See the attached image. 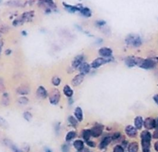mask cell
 <instances>
[{
    "label": "cell",
    "instance_id": "6da1fadb",
    "mask_svg": "<svg viewBox=\"0 0 158 152\" xmlns=\"http://www.w3.org/2000/svg\"><path fill=\"white\" fill-rule=\"evenodd\" d=\"M135 65H138L143 69H151L155 65V61L150 59H142L135 57Z\"/></svg>",
    "mask_w": 158,
    "mask_h": 152
},
{
    "label": "cell",
    "instance_id": "7a4b0ae2",
    "mask_svg": "<svg viewBox=\"0 0 158 152\" xmlns=\"http://www.w3.org/2000/svg\"><path fill=\"white\" fill-rule=\"evenodd\" d=\"M142 145L143 152H147L149 151L150 147V140L151 135L150 133L148 131H143L142 134Z\"/></svg>",
    "mask_w": 158,
    "mask_h": 152
},
{
    "label": "cell",
    "instance_id": "3957f363",
    "mask_svg": "<svg viewBox=\"0 0 158 152\" xmlns=\"http://www.w3.org/2000/svg\"><path fill=\"white\" fill-rule=\"evenodd\" d=\"M111 59L110 58H98L95 60L91 64V66L94 68H98L104 64H106L110 62Z\"/></svg>",
    "mask_w": 158,
    "mask_h": 152
},
{
    "label": "cell",
    "instance_id": "277c9868",
    "mask_svg": "<svg viewBox=\"0 0 158 152\" xmlns=\"http://www.w3.org/2000/svg\"><path fill=\"white\" fill-rule=\"evenodd\" d=\"M128 44L131 45L132 46L135 47H138L141 45L142 40L139 36H129L126 40Z\"/></svg>",
    "mask_w": 158,
    "mask_h": 152
},
{
    "label": "cell",
    "instance_id": "5b68a950",
    "mask_svg": "<svg viewBox=\"0 0 158 152\" xmlns=\"http://www.w3.org/2000/svg\"><path fill=\"white\" fill-rule=\"evenodd\" d=\"M60 99V93L57 89H54L49 97V101L53 105H56L59 102Z\"/></svg>",
    "mask_w": 158,
    "mask_h": 152
},
{
    "label": "cell",
    "instance_id": "8992f818",
    "mask_svg": "<svg viewBox=\"0 0 158 152\" xmlns=\"http://www.w3.org/2000/svg\"><path fill=\"white\" fill-rule=\"evenodd\" d=\"M102 131L103 126L100 124H98V125H95V127L94 128H92V129L90 130L91 135L95 137L100 136L101 135Z\"/></svg>",
    "mask_w": 158,
    "mask_h": 152
},
{
    "label": "cell",
    "instance_id": "52a82bcc",
    "mask_svg": "<svg viewBox=\"0 0 158 152\" xmlns=\"http://www.w3.org/2000/svg\"><path fill=\"white\" fill-rule=\"evenodd\" d=\"M84 75L82 74H79L76 75L71 81V84L74 86H77L80 85L84 80Z\"/></svg>",
    "mask_w": 158,
    "mask_h": 152
},
{
    "label": "cell",
    "instance_id": "ba28073f",
    "mask_svg": "<svg viewBox=\"0 0 158 152\" xmlns=\"http://www.w3.org/2000/svg\"><path fill=\"white\" fill-rule=\"evenodd\" d=\"M157 123L156 122V121L153 118H148L144 121V127L148 129H151L153 128H155L156 125Z\"/></svg>",
    "mask_w": 158,
    "mask_h": 152
},
{
    "label": "cell",
    "instance_id": "9c48e42d",
    "mask_svg": "<svg viewBox=\"0 0 158 152\" xmlns=\"http://www.w3.org/2000/svg\"><path fill=\"white\" fill-rule=\"evenodd\" d=\"M99 54L103 57H110L112 54V51L110 48L103 47L99 50Z\"/></svg>",
    "mask_w": 158,
    "mask_h": 152
},
{
    "label": "cell",
    "instance_id": "30bf717a",
    "mask_svg": "<svg viewBox=\"0 0 158 152\" xmlns=\"http://www.w3.org/2000/svg\"><path fill=\"white\" fill-rule=\"evenodd\" d=\"M79 70L80 74H83L84 76L87 74L90 70V66L89 64L86 63H82L79 66Z\"/></svg>",
    "mask_w": 158,
    "mask_h": 152
},
{
    "label": "cell",
    "instance_id": "8fae6325",
    "mask_svg": "<svg viewBox=\"0 0 158 152\" xmlns=\"http://www.w3.org/2000/svg\"><path fill=\"white\" fill-rule=\"evenodd\" d=\"M83 56L82 55H78L76 56L72 62V66L74 68H77L83 63Z\"/></svg>",
    "mask_w": 158,
    "mask_h": 152
},
{
    "label": "cell",
    "instance_id": "7c38bea8",
    "mask_svg": "<svg viewBox=\"0 0 158 152\" xmlns=\"http://www.w3.org/2000/svg\"><path fill=\"white\" fill-rule=\"evenodd\" d=\"M126 133L129 137H134L137 134V130L133 126L129 125L126 128Z\"/></svg>",
    "mask_w": 158,
    "mask_h": 152
},
{
    "label": "cell",
    "instance_id": "4fadbf2b",
    "mask_svg": "<svg viewBox=\"0 0 158 152\" xmlns=\"http://www.w3.org/2000/svg\"><path fill=\"white\" fill-rule=\"evenodd\" d=\"M37 95L40 97L45 98L47 96V92L44 87L40 86L37 90Z\"/></svg>",
    "mask_w": 158,
    "mask_h": 152
},
{
    "label": "cell",
    "instance_id": "5bb4252c",
    "mask_svg": "<svg viewBox=\"0 0 158 152\" xmlns=\"http://www.w3.org/2000/svg\"><path fill=\"white\" fill-rule=\"evenodd\" d=\"M128 152H138L139 144L137 142H133L128 146Z\"/></svg>",
    "mask_w": 158,
    "mask_h": 152
},
{
    "label": "cell",
    "instance_id": "9a60e30c",
    "mask_svg": "<svg viewBox=\"0 0 158 152\" xmlns=\"http://www.w3.org/2000/svg\"><path fill=\"white\" fill-rule=\"evenodd\" d=\"M64 6L65 7V8H66L67 10H68L69 11H71V12H75L76 11H80V10L81 8L80 7H76V6H71V5H69V4H67L65 3H63Z\"/></svg>",
    "mask_w": 158,
    "mask_h": 152
},
{
    "label": "cell",
    "instance_id": "2e32d148",
    "mask_svg": "<svg viewBox=\"0 0 158 152\" xmlns=\"http://www.w3.org/2000/svg\"><path fill=\"white\" fill-rule=\"evenodd\" d=\"M74 147L79 151L81 150L83 147H84V144H83V142L81 141V140H76L74 142Z\"/></svg>",
    "mask_w": 158,
    "mask_h": 152
},
{
    "label": "cell",
    "instance_id": "e0dca14e",
    "mask_svg": "<svg viewBox=\"0 0 158 152\" xmlns=\"http://www.w3.org/2000/svg\"><path fill=\"white\" fill-rule=\"evenodd\" d=\"M112 140V138L110 137H105L101 142V143L100 144V148L101 149H103L105 148L106 146H107L108 144L110 143V142Z\"/></svg>",
    "mask_w": 158,
    "mask_h": 152
},
{
    "label": "cell",
    "instance_id": "ac0fdd59",
    "mask_svg": "<svg viewBox=\"0 0 158 152\" xmlns=\"http://www.w3.org/2000/svg\"><path fill=\"white\" fill-rule=\"evenodd\" d=\"M75 116L76 117L77 119L79 121H81L83 120V113H82V110L80 107L76 108L75 112H74Z\"/></svg>",
    "mask_w": 158,
    "mask_h": 152
},
{
    "label": "cell",
    "instance_id": "d6986e66",
    "mask_svg": "<svg viewBox=\"0 0 158 152\" xmlns=\"http://www.w3.org/2000/svg\"><path fill=\"white\" fill-rule=\"evenodd\" d=\"M64 93L67 96V97H71L72 95H73V90L71 89V88L68 86V85H66L64 86L63 89Z\"/></svg>",
    "mask_w": 158,
    "mask_h": 152
},
{
    "label": "cell",
    "instance_id": "ffe728a7",
    "mask_svg": "<svg viewBox=\"0 0 158 152\" xmlns=\"http://www.w3.org/2000/svg\"><path fill=\"white\" fill-rule=\"evenodd\" d=\"M135 124L137 129H141L143 125L142 118L141 117H136L135 120Z\"/></svg>",
    "mask_w": 158,
    "mask_h": 152
},
{
    "label": "cell",
    "instance_id": "44dd1931",
    "mask_svg": "<svg viewBox=\"0 0 158 152\" xmlns=\"http://www.w3.org/2000/svg\"><path fill=\"white\" fill-rule=\"evenodd\" d=\"M80 12L83 16H86L88 17L92 16V12H91L90 10L87 7H84V8L83 7V8H81Z\"/></svg>",
    "mask_w": 158,
    "mask_h": 152
},
{
    "label": "cell",
    "instance_id": "7402d4cb",
    "mask_svg": "<svg viewBox=\"0 0 158 152\" xmlns=\"http://www.w3.org/2000/svg\"><path fill=\"white\" fill-rule=\"evenodd\" d=\"M1 104L4 106H8L9 104H10V100H9V97L7 95H4L2 98V101H1Z\"/></svg>",
    "mask_w": 158,
    "mask_h": 152
},
{
    "label": "cell",
    "instance_id": "603a6c76",
    "mask_svg": "<svg viewBox=\"0 0 158 152\" xmlns=\"http://www.w3.org/2000/svg\"><path fill=\"white\" fill-rule=\"evenodd\" d=\"M0 127L3 128H7L8 127V122L1 117H0Z\"/></svg>",
    "mask_w": 158,
    "mask_h": 152
},
{
    "label": "cell",
    "instance_id": "cb8c5ba5",
    "mask_svg": "<svg viewBox=\"0 0 158 152\" xmlns=\"http://www.w3.org/2000/svg\"><path fill=\"white\" fill-rule=\"evenodd\" d=\"M91 136V133H90V130H84L83 132V137L84 138L85 140H88L90 138V137Z\"/></svg>",
    "mask_w": 158,
    "mask_h": 152
},
{
    "label": "cell",
    "instance_id": "d4e9b609",
    "mask_svg": "<svg viewBox=\"0 0 158 152\" xmlns=\"http://www.w3.org/2000/svg\"><path fill=\"white\" fill-rule=\"evenodd\" d=\"M76 136V134L75 132L70 131L66 136V140L67 141H70V140H71V139L74 138Z\"/></svg>",
    "mask_w": 158,
    "mask_h": 152
},
{
    "label": "cell",
    "instance_id": "484cf974",
    "mask_svg": "<svg viewBox=\"0 0 158 152\" xmlns=\"http://www.w3.org/2000/svg\"><path fill=\"white\" fill-rule=\"evenodd\" d=\"M52 82L54 86H57L60 85V84L61 83V79L60 77H58L57 76H55L53 77V79L52 80Z\"/></svg>",
    "mask_w": 158,
    "mask_h": 152
},
{
    "label": "cell",
    "instance_id": "4316f807",
    "mask_svg": "<svg viewBox=\"0 0 158 152\" xmlns=\"http://www.w3.org/2000/svg\"><path fill=\"white\" fill-rule=\"evenodd\" d=\"M4 144H5V145H6V146H7V147L11 148H11L13 147V146H14V144H13L12 142H11V140H10L9 139H5L4 141Z\"/></svg>",
    "mask_w": 158,
    "mask_h": 152
},
{
    "label": "cell",
    "instance_id": "83f0119b",
    "mask_svg": "<svg viewBox=\"0 0 158 152\" xmlns=\"http://www.w3.org/2000/svg\"><path fill=\"white\" fill-rule=\"evenodd\" d=\"M18 92L20 94L24 95V94H27L28 93L29 90L27 89V88H19Z\"/></svg>",
    "mask_w": 158,
    "mask_h": 152
},
{
    "label": "cell",
    "instance_id": "f1b7e54d",
    "mask_svg": "<svg viewBox=\"0 0 158 152\" xmlns=\"http://www.w3.org/2000/svg\"><path fill=\"white\" fill-rule=\"evenodd\" d=\"M19 102L20 104L22 105H26L27 104L28 102V99L26 98V97H20L19 99Z\"/></svg>",
    "mask_w": 158,
    "mask_h": 152
},
{
    "label": "cell",
    "instance_id": "f546056e",
    "mask_svg": "<svg viewBox=\"0 0 158 152\" xmlns=\"http://www.w3.org/2000/svg\"><path fill=\"white\" fill-rule=\"evenodd\" d=\"M24 118L26 120H31V118H32V115H31V113L30 112H24Z\"/></svg>",
    "mask_w": 158,
    "mask_h": 152
},
{
    "label": "cell",
    "instance_id": "4dcf8cb0",
    "mask_svg": "<svg viewBox=\"0 0 158 152\" xmlns=\"http://www.w3.org/2000/svg\"><path fill=\"white\" fill-rule=\"evenodd\" d=\"M114 152H124V149L121 146H117L114 149Z\"/></svg>",
    "mask_w": 158,
    "mask_h": 152
},
{
    "label": "cell",
    "instance_id": "1f68e13d",
    "mask_svg": "<svg viewBox=\"0 0 158 152\" xmlns=\"http://www.w3.org/2000/svg\"><path fill=\"white\" fill-rule=\"evenodd\" d=\"M69 121H70V122L73 125H76L77 124V121L76 120L75 118L74 117H70L69 118Z\"/></svg>",
    "mask_w": 158,
    "mask_h": 152
},
{
    "label": "cell",
    "instance_id": "d6a6232c",
    "mask_svg": "<svg viewBox=\"0 0 158 152\" xmlns=\"http://www.w3.org/2000/svg\"><path fill=\"white\" fill-rule=\"evenodd\" d=\"M5 89V87H4V84L3 81L0 79V92H3Z\"/></svg>",
    "mask_w": 158,
    "mask_h": 152
},
{
    "label": "cell",
    "instance_id": "836d02e7",
    "mask_svg": "<svg viewBox=\"0 0 158 152\" xmlns=\"http://www.w3.org/2000/svg\"><path fill=\"white\" fill-rule=\"evenodd\" d=\"M62 150L63 152H69V147L67 145H64L62 147Z\"/></svg>",
    "mask_w": 158,
    "mask_h": 152
},
{
    "label": "cell",
    "instance_id": "e575fe53",
    "mask_svg": "<svg viewBox=\"0 0 158 152\" xmlns=\"http://www.w3.org/2000/svg\"><path fill=\"white\" fill-rule=\"evenodd\" d=\"M11 149H13V150L14 151V152H22L19 149H17L16 146H15V145L13 146V147Z\"/></svg>",
    "mask_w": 158,
    "mask_h": 152
},
{
    "label": "cell",
    "instance_id": "d590c367",
    "mask_svg": "<svg viewBox=\"0 0 158 152\" xmlns=\"http://www.w3.org/2000/svg\"><path fill=\"white\" fill-rule=\"evenodd\" d=\"M87 144L91 146V147H95V144L94 142H87Z\"/></svg>",
    "mask_w": 158,
    "mask_h": 152
},
{
    "label": "cell",
    "instance_id": "8d00e7d4",
    "mask_svg": "<svg viewBox=\"0 0 158 152\" xmlns=\"http://www.w3.org/2000/svg\"><path fill=\"white\" fill-rule=\"evenodd\" d=\"M119 136V134L118 133H115V134L114 135L113 138H112L115 139V138H117Z\"/></svg>",
    "mask_w": 158,
    "mask_h": 152
},
{
    "label": "cell",
    "instance_id": "74e56055",
    "mask_svg": "<svg viewBox=\"0 0 158 152\" xmlns=\"http://www.w3.org/2000/svg\"><path fill=\"white\" fill-rule=\"evenodd\" d=\"M153 137H154V138H158V131H157V130L155 131V133H154Z\"/></svg>",
    "mask_w": 158,
    "mask_h": 152
},
{
    "label": "cell",
    "instance_id": "f35d334b",
    "mask_svg": "<svg viewBox=\"0 0 158 152\" xmlns=\"http://www.w3.org/2000/svg\"><path fill=\"white\" fill-rule=\"evenodd\" d=\"M154 100L155 101V102H156V103H158V95H157L154 96Z\"/></svg>",
    "mask_w": 158,
    "mask_h": 152
},
{
    "label": "cell",
    "instance_id": "ab89813d",
    "mask_svg": "<svg viewBox=\"0 0 158 152\" xmlns=\"http://www.w3.org/2000/svg\"><path fill=\"white\" fill-rule=\"evenodd\" d=\"M158 142H156V144H155V149H156V151H158Z\"/></svg>",
    "mask_w": 158,
    "mask_h": 152
},
{
    "label": "cell",
    "instance_id": "60d3db41",
    "mask_svg": "<svg viewBox=\"0 0 158 152\" xmlns=\"http://www.w3.org/2000/svg\"><path fill=\"white\" fill-rule=\"evenodd\" d=\"M46 152H51V151L50 150H49V149H48V150H46Z\"/></svg>",
    "mask_w": 158,
    "mask_h": 152
},
{
    "label": "cell",
    "instance_id": "b9f144b4",
    "mask_svg": "<svg viewBox=\"0 0 158 152\" xmlns=\"http://www.w3.org/2000/svg\"><path fill=\"white\" fill-rule=\"evenodd\" d=\"M150 152V151H149V152Z\"/></svg>",
    "mask_w": 158,
    "mask_h": 152
}]
</instances>
